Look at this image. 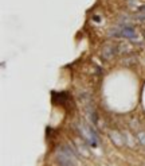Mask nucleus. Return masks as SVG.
<instances>
[{
    "label": "nucleus",
    "instance_id": "1",
    "mask_svg": "<svg viewBox=\"0 0 145 166\" xmlns=\"http://www.w3.org/2000/svg\"><path fill=\"white\" fill-rule=\"evenodd\" d=\"M58 161H59V165H62V166H75L74 163V158H72L71 155V153H66V151H60L58 153Z\"/></svg>",
    "mask_w": 145,
    "mask_h": 166
},
{
    "label": "nucleus",
    "instance_id": "2",
    "mask_svg": "<svg viewBox=\"0 0 145 166\" xmlns=\"http://www.w3.org/2000/svg\"><path fill=\"white\" fill-rule=\"evenodd\" d=\"M122 35L124 37H128V38H133L134 37V31H133V28H125V30L122 31Z\"/></svg>",
    "mask_w": 145,
    "mask_h": 166
}]
</instances>
